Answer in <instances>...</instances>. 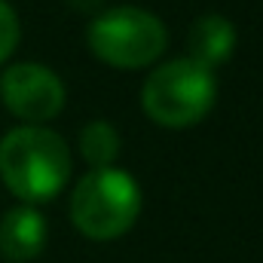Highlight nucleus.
<instances>
[{
  "instance_id": "nucleus-1",
  "label": "nucleus",
  "mask_w": 263,
  "mask_h": 263,
  "mask_svg": "<svg viewBox=\"0 0 263 263\" xmlns=\"http://www.w3.org/2000/svg\"><path fill=\"white\" fill-rule=\"evenodd\" d=\"M0 178L22 202H46L70 178V153L62 135L43 126H18L0 141Z\"/></svg>"
},
{
  "instance_id": "nucleus-2",
  "label": "nucleus",
  "mask_w": 263,
  "mask_h": 263,
  "mask_svg": "<svg viewBox=\"0 0 263 263\" xmlns=\"http://www.w3.org/2000/svg\"><path fill=\"white\" fill-rule=\"evenodd\" d=\"M217 98V80L211 67L187 59L159 65L144 83V114L165 129H190L208 117Z\"/></svg>"
},
{
  "instance_id": "nucleus-3",
  "label": "nucleus",
  "mask_w": 263,
  "mask_h": 263,
  "mask_svg": "<svg viewBox=\"0 0 263 263\" xmlns=\"http://www.w3.org/2000/svg\"><path fill=\"white\" fill-rule=\"evenodd\" d=\"M141 211V187L138 181L120 168H92L73 190L70 220L73 227L95 239H120L129 233Z\"/></svg>"
},
{
  "instance_id": "nucleus-4",
  "label": "nucleus",
  "mask_w": 263,
  "mask_h": 263,
  "mask_svg": "<svg viewBox=\"0 0 263 263\" xmlns=\"http://www.w3.org/2000/svg\"><path fill=\"white\" fill-rule=\"evenodd\" d=\"M86 40H89V49L104 65L135 70V67L153 65L165 52L168 31L153 12L141 6H114L89 25Z\"/></svg>"
},
{
  "instance_id": "nucleus-5",
  "label": "nucleus",
  "mask_w": 263,
  "mask_h": 263,
  "mask_svg": "<svg viewBox=\"0 0 263 263\" xmlns=\"http://www.w3.org/2000/svg\"><path fill=\"white\" fill-rule=\"evenodd\" d=\"M0 98L18 120H28V126L52 120L65 107V83L46 65L22 62L3 70L0 77Z\"/></svg>"
},
{
  "instance_id": "nucleus-6",
  "label": "nucleus",
  "mask_w": 263,
  "mask_h": 263,
  "mask_svg": "<svg viewBox=\"0 0 263 263\" xmlns=\"http://www.w3.org/2000/svg\"><path fill=\"white\" fill-rule=\"evenodd\" d=\"M46 245V220L34 205H18L0 220V254L12 263L34 260Z\"/></svg>"
},
{
  "instance_id": "nucleus-7",
  "label": "nucleus",
  "mask_w": 263,
  "mask_h": 263,
  "mask_svg": "<svg viewBox=\"0 0 263 263\" xmlns=\"http://www.w3.org/2000/svg\"><path fill=\"white\" fill-rule=\"evenodd\" d=\"M187 46H190V59L193 62L214 70L217 65H223L233 55V49H236V28L223 15H202L190 28Z\"/></svg>"
},
{
  "instance_id": "nucleus-8",
  "label": "nucleus",
  "mask_w": 263,
  "mask_h": 263,
  "mask_svg": "<svg viewBox=\"0 0 263 263\" xmlns=\"http://www.w3.org/2000/svg\"><path fill=\"white\" fill-rule=\"evenodd\" d=\"M80 150H83V156L92 168H110L114 159L120 156V135L110 123L92 120L80 132Z\"/></svg>"
},
{
  "instance_id": "nucleus-9",
  "label": "nucleus",
  "mask_w": 263,
  "mask_h": 263,
  "mask_svg": "<svg viewBox=\"0 0 263 263\" xmlns=\"http://www.w3.org/2000/svg\"><path fill=\"white\" fill-rule=\"evenodd\" d=\"M18 46V18H15V9L0 0V65L15 52Z\"/></svg>"
}]
</instances>
